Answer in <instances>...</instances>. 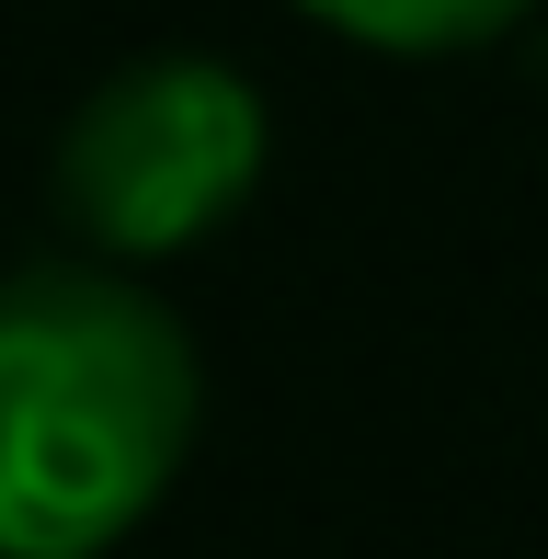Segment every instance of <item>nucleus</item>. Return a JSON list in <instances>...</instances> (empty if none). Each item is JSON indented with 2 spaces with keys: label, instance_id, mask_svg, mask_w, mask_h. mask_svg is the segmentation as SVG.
<instances>
[{
  "label": "nucleus",
  "instance_id": "obj_1",
  "mask_svg": "<svg viewBox=\"0 0 548 559\" xmlns=\"http://www.w3.org/2000/svg\"><path fill=\"white\" fill-rule=\"evenodd\" d=\"M206 366L127 263L0 286V559H115L183 479Z\"/></svg>",
  "mask_w": 548,
  "mask_h": 559
},
{
  "label": "nucleus",
  "instance_id": "obj_2",
  "mask_svg": "<svg viewBox=\"0 0 548 559\" xmlns=\"http://www.w3.org/2000/svg\"><path fill=\"white\" fill-rule=\"evenodd\" d=\"M263 160L274 126L252 69L206 46H160L81 92L58 138V217L92 240V263H171L252 206Z\"/></svg>",
  "mask_w": 548,
  "mask_h": 559
},
{
  "label": "nucleus",
  "instance_id": "obj_3",
  "mask_svg": "<svg viewBox=\"0 0 548 559\" xmlns=\"http://www.w3.org/2000/svg\"><path fill=\"white\" fill-rule=\"evenodd\" d=\"M320 35L378 46V58H468V46L514 35L537 0H297Z\"/></svg>",
  "mask_w": 548,
  "mask_h": 559
}]
</instances>
